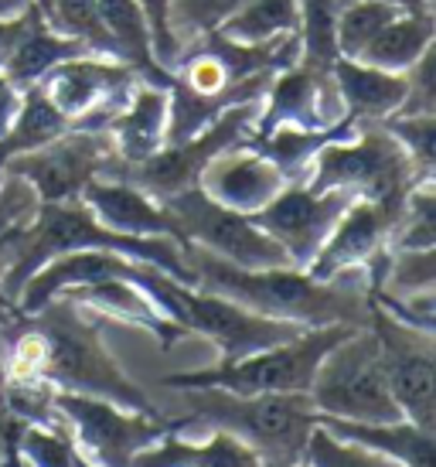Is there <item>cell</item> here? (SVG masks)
I'll return each mask as SVG.
<instances>
[{
	"label": "cell",
	"instance_id": "obj_1",
	"mask_svg": "<svg viewBox=\"0 0 436 467\" xmlns=\"http://www.w3.org/2000/svg\"><path fill=\"white\" fill-rule=\"evenodd\" d=\"M184 260L192 266L198 290L304 331L327 325L365 327L372 317L369 276L361 270H348L334 280H314L307 270H296V266L243 270L192 243H184Z\"/></svg>",
	"mask_w": 436,
	"mask_h": 467
},
{
	"label": "cell",
	"instance_id": "obj_2",
	"mask_svg": "<svg viewBox=\"0 0 436 467\" xmlns=\"http://www.w3.org/2000/svg\"><path fill=\"white\" fill-rule=\"evenodd\" d=\"M82 249H106V253L130 256V260L151 263L157 270L171 273L181 284L194 286L192 266L184 260V246L178 239L113 233V229H106L103 222H96V215L82 202H58V205H38L35 219L21 229L17 256H14L11 270L0 284V294L11 304H17L21 286L45 263L55 260V256H65V253H82Z\"/></svg>",
	"mask_w": 436,
	"mask_h": 467
},
{
	"label": "cell",
	"instance_id": "obj_3",
	"mask_svg": "<svg viewBox=\"0 0 436 467\" xmlns=\"http://www.w3.org/2000/svg\"><path fill=\"white\" fill-rule=\"evenodd\" d=\"M184 416L171 420L174 430L198 423L243 441L263 467H290L304 461L310 430L317 427V410L307 392H259L235 396L225 389H174Z\"/></svg>",
	"mask_w": 436,
	"mask_h": 467
},
{
	"label": "cell",
	"instance_id": "obj_4",
	"mask_svg": "<svg viewBox=\"0 0 436 467\" xmlns=\"http://www.w3.org/2000/svg\"><path fill=\"white\" fill-rule=\"evenodd\" d=\"M31 317L45 335L41 379L52 389L106 400L123 410H137V413H157L147 392L127 376V368L116 362L113 351L106 348L96 314L58 294Z\"/></svg>",
	"mask_w": 436,
	"mask_h": 467
},
{
	"label": "cell",
	"instance_id": "obj_5",
	"mask_svg": "<svg viewBox=\"0 0 436 467\" xmlns=\"http://www.w3.org/2000/svg\"><path fill=\"white\" fill-rule=\"evenodd\" d=\"M420 182L426 178L382 123H355L351 137L324 143L307 171L314 192H348L365 202H402Z\"/></svg>",
	"mask_w": 436,
	"mask_h": 467
},
{
	"label": "cell",
	"instance_id": "obj_6",
	"mask_svg": "<svg viewBox=\"0 0 436 467\" xmlns=\"http://www.w3.org/2000/svg\"><path fill=\"white\" fill-rule=\"evenodd\" d=\"M351 325L307 327L276 348L245 355L239 362H218L208 368L174 372L164 376V389H225L235 396H259V392H307L314 372L327 351L351 335Z\"/></svg>",
	"mask_w": 436,
	"mask_h": 467
},
{
	"label": "cell",
	"instance_id": "obj_7",
	"mask_svg": "<svg viewBox=\"0 0 436 467\" xmlns=\"http://www.w3.org/2000/svg\"><path fill=\"white\" fill-rule=\"evenodd\" d=\"M307 396L317 416H327V420H348V423L406 420L389 392L379 341L369 325L355 327L324 355Z\"/></svg>",
	"mask_w": 436,
	"mask_h": 467
},
{
	"label": "cell",
	"instance_id": "obj_8",
	"mask_svg": "<svg viewBox=\"0 0 436 467\" xmlns=\"http://www.w3.org/2000/svg\"><path fill=\"white\" fill-rule=\"evenodd\" d=\"M259 106L263 103L232 106L215 123H208L198 137L184 143H164L157 154L143 157L137 164H123L119 157H113V164H109L103 178L133 184V188H140L143 195L157 198V202L181 195L188 188H198V178H202V171H205L212 157H218L229 147H239V143L253 137Z\"/></svg>",
	"mask_w": 436,
	"mask_h": 467
},
{
	"label": "cell",
	"instance_id": "obj_9",
	"mask_svg": "<svg viewBox=\"0 0 436 467\" xmlns=\"http://www.w3.org/2000/svg\"><path fill=\"white\" fill-rule=\"evenodd\" d=\"M55 410L62 416L76 454L92 467H127L133 454L147 451L174 430L161 413H137L106 400L55 389Z\"/></svg>",
	"mask_w": 436,
	"mask_h": 467
},
{
	"label": "cell",
	"instance_id": "obj_10",
	"mask_svg": "<svg viewBox=\"0 0 436 467\" xmlns=\"http://www.w3.org/2000/svg\"><path fill=\"white\" fill-rule=\"evenodd\" d=\"M161 205L171 212L184 243L205 249L232 266H243V270L294 266L280 243L263 233L249 215L212 202L202 188H188L174 198H164Z\"/></svg>",
	"mask_w": 436,
	"mask_h": 467
},
{
	"label": "cell",
	"instance_id": "obj_11",
	"mask_svg": "<svg viewBox=\"0 0 436 467\" xmlns=\"http://www.w3.org/2000/svg\"><path fill=\"white\" fill-rule=\"evenodd\" d=\"M113 143L106 130H68L38 150L14 154L0 164L4 178H21L35 192L38 205L78 202L82 188L103 178L113 164Z\"/></svg>",
	"mask_w": 436,
	"mask_h": 467
},
{
	"label": "cell",
	"instance_id": "obj_12",
	"mask_svg": "<svg viewBox=\"0 0 436 467\" xmlns=\"http://www.w3.org/2000/svg\"><path fill=\"white\" fill-rule=\"evenodd\" d=\"M389 392L402 416L423 430L436 427V341L433 331L412 327L372 304L369 317Z\"/></svg>",
	"mask_w": 436,
	"mask_h": 467
},
{
	"label": "cell",
	"instance_id": "obj_13",
	"mask_svg": "<svg viewBox=\"0 0 436 467\" xmlns=\"http://www.w3.org/2000/svg\"><path fill=\"white\" fill-rule=\"evenodd\" d=\"M171 321L184 331V335H202L218 348L222 362H239L245 355L276 348L283 341L296 337L304 327L286 325V321H273L263 314H253L232 304L225 297L205 294L198 286L178 284L174 300H171Z\"/></svg>",
	"mask_w": 436,
	"mask_h": 467
},
{
	"label": "cell",
	"instance_id": "obj_14",
	"mask_svg": "<svg viewBox=\"0 0 436 467\" xmlns=\"http://www.w3.org/2000/svg\"><path fill=\"white\" fill-rule=\"evenodd\" d=\"M137 82L140 76L123 62L78 55L45 72L38 89L62 117L72 119V130H106L109 119L130 103Z\"/></svg>",
	"mask_w": 436,
	"mask_h": 467
},
{
	"label": "cell",
	"instance_id": "obj_15",
	"mask_svg": "<svg viewBox=\"0 0 436 467\" xmlns=\"http://www.w3.org/2000/svg\"><path fill=\"white\" fill-rule=\"evenodd\" d=\"M406 202V198H402ZM402 202H365L355 198L337 219L331 235L324 239L321 253L314 256L307 273L314 280H334L348 270H361L369 276V294L382 284L389 263V233L396 225Z\"/></svg>",
	"mask_w": 436,
	"mask_h": 467
},
{
	"label": "cell",
	"instance_id": "obj_16",
	"mask_svg": "<svg viewBox=\"0 0 436 467\" xmlns=\"http://www.w3.org/2000/svg\"><path fill=\"white\" fill-rule=\"evenodd\" d=\"M351 202L355 195L348 192H314L307 182H290L270 205L253 212L249 219L280 243L296 270H307Z\"/></svg>",
	"mask_w": 436,
	"mask_h": 467
},
{
	"label": "cell",
	"instance_id": "obj_17",
	"mask_svg": "<svg viewBox=\"0 0 436 467\" xmlns=\"http://www.w3.org/2000/svg\"><path fill=\"white\" fill-rule=\"evenodd\" d=\"M348 119L341 92L331 72L310 68L304 62L276 72L270 89L263 96L253 137H266L276 127H296V130H334ZM249 137V140H253Z\"/></svg>",
	"mask_w": 436,
	"mask_h": 467
},
{
	"label": "cell",
	"instance_id": "obj_18",
	"mask_svg": "<svg viewBox=\"0 0 436 467\" xmlns=\"http://www.w3.org/2000/svg\"><path fill=\"white\" fill-rule=\"evenodd\" d=\"M286 184L290 182L283 178V171L266 154H259L249 140L212 157L198 178V188L212 202L232 212H243V215L266 208Z\"/></svg>",
	"mask_w": 436,
	"mask_h": 467
},
{
	"label": "cell",
	"instance_id": "obj_19",
	"mask_svg": "<svg viewBox=\"0 0 436 467\" xmlns=\"http://www.w3.org/2000/svg\"><path fill=\"white\" fill-rule=\"evenodd\" d=\"M78 202L96 215V222H103L106 229H113V233L167 235V239H178L181 246H184V239H181L171 212L157 198L143 195L140 188H133L127 182L96 178V182H89L82 188Z\"/></svg>",
	"mask_w": 436,
	"mask_h": 467
},
{
	"label": "cell",
	"instance_id": "obj_20",
	"mask_svg": "<svg viewBox=\"0 0 436 467\" xmlns=\"http://www.w3.org/2000/svg\"><path fill=\"white\" fill-rule=\"evenodd\" d=\"M167 117H171V89L137 82L130 103L109 119V143L123 164H137L143 157L157 154L167 143Z\"/></svg>",
	"mask_w": 436,
	"mask_h": 467
},
{
	"label": "cell",
	"instance_id": "obj_21",
	"mask_svg": "<svg viewBox=\"0 0 436 467\" xmlns=\"http://www.w3.org/2000/svg\"><path fill=\"white\" fill-rule=\"evenodd\" d=\"M62 297L82 304L96 317H113V321H123V325L143 327L164 348H171L184 335L178 325H171L164 314H161V307H157L154 300L147 297L137 284H130V280H96V284L68 286V290H62Z\"/></svg>",
	"mask_w": 436,
	"mask_h": 467
},
{
	"label": "cell",
	"instance_id": "obj_22",
	"mask_svg": "<svg viewBox=\"0 0 436 467\" xmlns=\"http://www.w3.org/2000/svg\"><path fill=\"white\" fill-rule=\"evenodd\" d=\"M127 467H263V461L222 430H208L202 441H188L181 430H171L147 451L133 454Z\"/></svg>",
	"mask_w": 436,
	"mask_h": 467
},
{
	"label": "cell",
	"instance_id": "obj_23",
	"mask_svg": "<svg viewBox=\"0 0 436 467\" xmlns=\"http://www.w3.org/2000/svg\"><path fill=\"white\" fill-rule=\"evenodd\" d=\"M331 76L337 82L348 119H355V123H382V119H389L402 106L406 89H410L406 76L361 66L355 58H337L331 66Z\"/></svg>",
	"mask_w": 436,
	"mask_h": 467
},
{
	"label": "cell",
	"instance_id": "obj_24",
	"mask_svg": "<svg viewBox=\"0 0 436 467\" xmlns=\"http://www.w3.org/2000/svg\"><path fill=\"white\" fill-rule=\"evenodd\" d=\"M324 430H331L334 437L355 441L369 447L375 454L396 461L399 467H436V441L433 430H423L410 420L396 423H348V420H327L317 416Z\"/></svg>",
	"mask_w": 436,
	"mask_h": 467
},
{
	"label": "cell",
	"instance_id": "obj_25",
	"mask_svg": "<svg viewBox=\"0 0 436 467\" xmlns=\"http://www.w3.org/2000/svg\"><path fill=\"white\" fill-rule=\"evenodd\" d=\"M433 35H436L433 11H402L396 21H389V25L361 48L355 62L382 68V72L406 76V72L433 48Z\"/></svg>",
	"mask_w": 436,
	"mask_h": 467
},
{
	"label": "cell",
	"instance_id": "obj_26",
	"mask_svg": "<svg viewBox=\"0 0 436 467\" xmlns=\"http://www.w3.org/2000/svg\"><path fill=\"white\" fill-rule=\"evenodd\" d=\"M96 4H99L103 25L119 52V62L133 68L143 82L171 89V72L157 66L154 38H151V25L143 17L140 4L137 0H96Z\"/></svg>",
	"mask_w": 436,
	"mask_h": 467
},
{
	"label": "cell",
	"instance_id": "obj_27",
	"mask_svg": "<svg viewBox=\"0 0 436 467\" xmlns=\"http://www.w3.org/2000/svg\"><path fill=\"white\" fill-rule=\"evenodd\" d=\"M78 55H89V52H86L78 41L65 38V35H55L52 27L45 25V17H41L38 25L17 41V48L11 52V58L4 62L0 72L25 92V89H31V86H38L41 78H45V72H52L58 62L78 58Z\"/></svg>",
	"mask_w": 436,
	"mask_h": 467
},
{
	"label": "cell",
	"instance_id": "obj_28",
	"mask_svg": "<svg viewBox=\"0 0 436 467\" xmlns=\"http://www.w3.org/2000/svg\"><path fill=\"white\" fill-rule=\"evenodd\" d=\"M72 130V119L62 117L55 103L38 89V86H31L25 89L21 96V109H17V117H14L11 130L0 137V164L14 154H27V150H38L45 143L58 140L62 133Z\"/></svg>",
	"mask_w": 436,
	"mask_h": 467
},
{
	"label": "cell",
	"instance_id": "obj_29",
	"mask_svg": "<svg viewBox=\"0 0 436 467\" xmlns=\"http://www.w3.org/2000/svg\"><path fill=\"white\" fill-rule=\"evenodd\" d=\"M296 27H300V4L296 0H245L218 31L232 41L259 45V41L294 35Z\"/></svg>",
	"mask_w": 436,
	"mask_h": 467
},
{
	"label": "cell",
	"instance_id": "obj_30",
	"mask_svg": "<svg viewBox=\"0 0 436 467\" xmlns=\"http://www.w3.org/2000/svg\"><path fill=\"white\" fill-rule=\"evenodd\" d=\"M45 25L52 27L55 35L78 41L96 58H113V62H119V52H116L113 38L106 31L103 14H99L96 0H52V11L45 17Z\"/></svg>",
	"mask_w": 436,
	"mask_h": 467
},
{
	"label": "cell",
	"instance_id": "obj_31",
	"mask_svg": "<svg viewBox=\"0 0 436 467\" xmlns=\"http://www.w3.org/2000/svg\"><path fill=\"white\" fill-rule=\"evenodd\" d=\"M300 4V62L310 68H324L331 72V66L341 58L337 55V38H334V27H337V14L348 0H296Z\"/></svg>",
	"mask_w": 436,
	"mask_h": 467
},
{
	"label": "cell",
	"instance_id": "obj_32",
	"mask_svg": "<svg viewBox=\"0 0 436 467\" xmlns=\"http://www.w3.org/2000/svg\"><path fill=\"white\" fill-rule=\"evenodd\" d=\"M399 249H436V188L433 178L412 184L396 225L389 233V253Z\"/></svg>",
	"mask_w": 436,
	"mask_h": 467
},
{
	"label": "cell",
	"instance_id": "obj_33",
	"mask_svg": "<svg viewBox=\"0 0 436 467\" xmlns=\"http://www.w3.org/2000/svg\"><path fill=\"white\" fill-rule=\"evenodd\" d=\"M436 286V249H399L389 253L382 284L372 290V297H420L433 294Z\"/></svg>",
	"mask_w": 436,
	"mask_h": 467
},
{
	"label": "cell",
	"instance_id": "obj_34",
	"mask_svg": "<svg viewBox=\"0 0 436 467\" xmlns=\"http://www.w3.org/2000/svg\"><path fill=\"white\" fill-rule=\"evenodd\" d=\"M402 7L389 4V0H348L341 14H337V27H334V38H337V55L341 58H358V52L369 41L382 31L389 21H396Z\"/></svg>",
	"mask_w": 436,
	"mask_h": 467
},
{
	"label": "cell",
	"instance_id": "obj_35",
	"mask_svg": "<svg viewBox=\"0 0 436 467\" xmlns=\"http://www.w3.org/2000/svg\"><path fill=\"white\" fill-rule=\"evenodd\" d=\"M243 4L245 0H171L167 31H171L174 45L184 48L188 41L202 38L208 31H218Z\"/></svg>",
	"mask_w": 436,
	"mask_h": 467
},
{
	"label": "cell",
	"instance_id": "obj_36",
	"mask_svg": "<svg viewBox=\"0 0 436 467\" xmlns=\"http://www.w3.org/2000/svg\"><path fill=\"white\" fill-rule=\"evenodd\" d=\"M304 464L307 467H399L396 461L375 454V451L361 447V443L334 437L331 430H324L321 423L310 430L307 447H304Z\"/></svg>",
	"mask_w": 436,
	"mask_h": 467
},
{
	"label": "cell",
	"instance_id": "obj_37",
	"mask_svg": "<svg viewBox=\"0 0 436 467\" xmlns=\"http://www.w3.org/2000/svg\"><path fill=\"white\" fill-rule=\"evenodd\" d=\"M382 127L410 154L416 171L423 178H433L436 168V113H416V117H389L382 119Z\"/></svg>",
	"mask_w": 436,
	"mask_h": 467
},
{
	"label": "cell",
	"instance_id": "obj_38",
	"mask_svg": "<svg viewBox=\"0 0 436 467\" xmlns=\"http://www.w3.org/2000/svg\"><path fill=\"white\" fill-rule=\"evenodd\" d=\"M137 4H140L143 17H147V25H151V38H154L157 66L171 72L174 58L181 55V48L174 45L171 31H167V7H171V0H137Z\"/></svg>",
	"mask_w": 436,
	"mask_h": 467
},
{
	"label": "cell",
	"instance_id": "obj_39",
	"mask_svg": "<svg viewBox=\"0 0 436 467\" xmlns=\"http://www.w3.org/2000/svg\"><path fill=\"white\" fill-rule=\"evenodd\" d=\"M38 21H41V11L35 4H27L25 11L14 14V17H0V68H4V62H7L11 52L17 48V41L25 38Z\"/></svg>",
	"mask_w": 436,
	"mask_h": 467
},
{
	"label": "cell",
	"instance_id": "obj_40",
	"mask_svg": "<svg viewBox=\"0 0 436 467\" xmlns=\"http://www.w3.org/2000/svg\"><path fill=\"white\" fill-rule=\"evenodd\" d=\"M21 96H25V92L0 72V137L11 130L14 117H17V109H21Z\"/></svg>",
	"mask_w": 436,
	"mask_h": 467
},
{
	"label": "cell",
	"instance_id": "obj_41",
	"mask_svg": "<svg viewBox=\"0 0 436 467\" xmlns=\"http://www.w3.org/2000/svg\"><path fill=\"white\" fill-rule=\"evenodd\" d=\"M21 229L25 225H11V229H0V284L11 270L14 256H17V243H21Z\"/></svg>",
	"mask_w": 436,
	"mask_h": 467
},
{
	"label": "cell",
	"instance_id": "obj_42",
	"mask_svg": "<svg viewBox=\"0 0 436 467\" xmlns=\"http://www.w3.org/2000/svg\"><path fill=\"white\" fill-rule=\"evenodd\" d=\"M27 4H35V0H0V17H14L25 11Z\"/></svg>",
	"mask_w": 436,
	"mask_h": 467
},
{
	"label": "cell",
	"instance_id": "obj_43",
	"mask_svg": "<svg viewBox=\"0 0 436 467\" xmlns=\"http://www.w3.org/2000/svg\"><path fill=\"white\" fill-rule=\"evenodd\" d=\"M389 4H399L402 11H433V0H389Z\"/></svg>",
	"mask_w": 436,
	"mask_h": 467
},
{
	"label": "cell",
	"instance_id": "obj_44",
	"mask_svg": "<svg viewBox=\"0 0 436 467\" xmlns=\"http://www.w3.org/2000/svg\"><path fill=\"white\" fill-rule=\"evenodd\" d=\"M14 314H17V307H14L11 300H7L4 294H0V325H4V321H11Z\"/></svg>",
	"mask_w": 436,
	"mask_h": 467
},
{
	"label": "cell",
	"instance_id": "obj_45",
	"mask_svg": "<svg viewBox=\"0 0 436 467\" xmlns=\"http://www.w3.org/2000/svg\"><path fill=\"white\" fill-rule=\"evenodd\" d=\"M35 7L41 11V17H48V11H52V0H35Z\"/></svg>",
	"mask_w": 436,
	"mask_h": 467
},
{
	"label": "cell",
	"instance_id": "obj_46",
	"mask_svg": "<svg viewBox=\"0 0 436 467\" xmlns=\"http://www.w3.org/2000/svg\"><path fill=\"white\" fill-rule=\"evenodd\" d=\"M0 467H4V443H0Z\"/></svg>",
	"mask_w": 436,
	"mask_h": 467
},
{
	"label": "cell",
	"instance_id": "obj_47",
	"mask_svg": "<svg viewBox=\"0 0 436 467\" xmlns=\"http://www.w3.org/2000/svg\"><path fill=\"white\" fill-rule=\"evenodd\" d=\"M290 467H307V464H304V461H300V464H290Z\"/></svg>",
	"mask_w": 436,
	"mask_h": 467
}]
</instances>
